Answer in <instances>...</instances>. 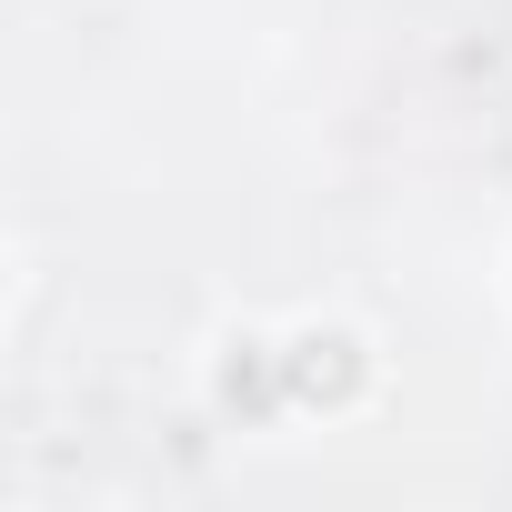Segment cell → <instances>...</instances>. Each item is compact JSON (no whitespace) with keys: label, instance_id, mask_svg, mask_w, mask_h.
<instances>
[{"label":"cell","instance_id":"1","mask_svg":"<svg viewBox=\"0 0 512 512\" xmlns=\"http://www.w3.org/2000/svg\"><path fill=\"white\" fill-rule=\"evenodd\" d=\"M302 392H352V342H302Z\"/></svg>","mask_w":512,"mask_h":512}]
</instances>
